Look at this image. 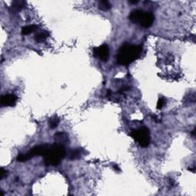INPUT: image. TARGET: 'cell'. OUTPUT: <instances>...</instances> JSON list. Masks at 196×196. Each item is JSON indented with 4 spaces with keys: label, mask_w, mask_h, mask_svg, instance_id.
Here are the masks:
<instances>
[{
    "label": "cell",
    "mask_w": 196,
    "mask_h": 196,
    "mask_svg": "<svg viewBox=\"0 0 196 196\" xmlns=\"http://www.w3.org/2000/svg\"><path fill=\"white\" fill-rule=\"evenodd\" d=\"M129 19L133 23H137L143 28H150L154 22V15L151 13H147L143 10L136 9L131 12Z\"/></svg>",
    "instance_id": "3957f363"
},
{
    "label": "cell",
    "mask_w": 196,
    "mask_h": 196,
    "mask_svg": "<svg viewBox=\"0 0 196 196\" xmlns=\"http://www.w3.org/2000/svg\"><path fill=\"white\" fill-rule=\"evenodd\" d=\"M48 37V33L46 31H41L37 33L34 36V40L37 42H42Z\"/></svg>",
    "instance_id": "9c48e42d"
},
{
    "label": "cell",
    "mask_w": 196,
    "mask_h": 196,
    "mask_svg": "<svg viewBox=\"0 0 196 196\" xmlns=\"http://www.w3.org/2000/svg\"><path fill=\"white\" fill-rule=\"evenodd\" d=\"M165 99L164 97H160L159 99V100H158V103H157V106H156V108H157L158 110L159 109H162V107H163V106L165 105Z\"/></svg>",
    "instance_id": "5bb4252c"
},
{
    "label": "cell",
    "mask_w": 196,
    "mask_h": 196,
    "mask_svg": "<svg viewBox=\"0 0 196 196\" xmlns=\"http://www.w3.org/2000/svg\"><path fill=\"white\" fill-rule=\"evenodd\" d=\"M38 28V27L35 25H28V26L23 27L22 28V35H28V34H31L32 32H34L36 29Z\"/></svg>",
    "instance_id": "ba28073f"
},
{
    "label": "cell",
    "mask_w": 196,
    "mask_h": 196,
    "mask_svg": "<svg viewBox=\"0 0 196 196\" xmlns=\"http://www.w3.org/2000/svg\"><path fill=\"white\" fill-rule=\"evenodd\" d=\"M54 139H55V140L56 141V143L63 145V146H64V145L67 144V143H69L68 136H67V134L64 133V132H56V133L55 134Z\"/></svg>",
    "instance_id": "52a82bcc"
},
{
    "label": "cell",
    "mask_w": 196,
    "mask_h": 196,
    "mask_svg": "<svg viewBox=\"0 0 196 196\" xmlns=\"http://www.w3.org/2000/svg\"><path fill=\"white\" fill-rule=\"evenodd\" d=\"M128 2L130 4H136V3H138V1H129Z\"/></svg>",
    "instance_id": "2e32d148"
},
{
    "label": "cell",
    "mask_w": 196,
    "mask_h": 196,
    "mask_svg": "<svg viewBox=\"0 0 196 196\" xmlns=\"http://www.w3.org/2000/svg\"><path fill=\"white\" fill-rule=\"evenodd\" d=\"M7 176V171L4 169L3 168H1V176H0V178H1V180L5 178Z\"/></svg>",
    "instance_id": "9a60e30c"
},
{
    "label": "cell",
    "mask_w": 196,
    "mask_h": 196,
    "mask_svg": "<svg viewBox=\"0 0 196 196\" xmlns=\"http://www.w3.org/2000/svg\"><path fill=\"white\" fill-rule=\"evenodd\" d=\"M18 97L15 94L9 93L2 96L1 98V106L2 107H14L16 105Z\"/></svg>",
    "instance_id": "8992f818"
},
{
    "label": "cell",
    "mask_w": 196,
    "mask_h": 196,
    "mask_svg": "<svg viewBox=\"0 0 196 196\" xmlns=\"http://www.w3.org/2000/svg\"><path fill=\"white\" fill-rule=\"evenodd\" d=\"M143 48L140 45L125 44L119 50L117 63L120 65H129L140 58Z\"/></svg>",
    "instance_id": "6da1fadb"
},
{
    "label": "cell",
    "mask_w": 196,
    "mask_h": 196,
    "mask_svg": "<svg viewBox=\"0 0 196 196\" xmlns=\"http://www.w3.org/2000/svg\"><path fill=\"white\" fill-rule=\"evenodd\" d=\"M65 156L66 151L64 146L58 144V143L51 145L48 146L46 153L44 155L45 164L47 166L50 165L57 166L59 165L60 162L65 157Z\"/></svg>",
    "instance_id": "7a4b0ae2"
},
{
    "label": "cell",
    "mask_w": 196,
    "mask_h": 196,
    "mask_svg": "<svg viewBox=\"0 0 196 196\" xmlns=\"http://www.w3.org/2000/svg\"><path fill=\"white\" fill-rule=\"evenodd\" d=\"M98 7L103 11H107V10L111 9V4L107 1H100V2H98Z\"/></svg>",
    "instance_id": "30bf717a"
},
{
    "label": "cell",
    "mask_w": 196,
    "mask_h": 196,
    "mask_svg": "<svg viewBox=\"0 0 196 196\" xmlns=\"http://www.w3.org/2000/svg\"><path fill=\"white\" fill-rule=\"evenodd\" d=\"M25 2H24V1H14V2H13V3H12V6H13L15 9L17 10V11L18 10H21L22 9H23L24 7H25Z\"/></svg>",
    "instance_id": "8fae6325"
},
{
    "label": "cell",
    "mask_w": 196,
    "mask_h": 196,
    "mask_svg": "<svg viewBox=\"0 0 196 196\" xmlns=\"http://www.w3.org/2000/svg\"><path fill=\"white\" fill-rule=\"evenodd\" d=\"M48 124H49V126H50L52 129H55V127L58 126L59 124V119L57 117H53L49 120L48 121Z\"/></svg>",
    "instance_id": "7c38bea8"
},
{
    "label": "cell",
    "mask_w": 196,
    "mask_h": 196,
    "mask_svg": "<svg viewBox=\"0 0 196 196\" xmlns=\"http://www.w3.org/2000/svg\"><path fill=\"white\" fill-rule=\"evenodd\" d=\"M70 153H71V154H70V159H71V160H74V159H79V158L81 157V151H80L79 150H72V151Z\"/></svg>",
    "instance_id": "4fadbf2b"
},
{
    "label": "cell",
    "mask_w": 196,
    "mask_h": 196,
    "mask_svg": "<svg viewBox=\"0 0 196 196\" xmlns=\"http://www.w3.org/2000/svg\"><path fill=\"white\" fill-rule=\"evenodd\" d=\"M93 56L106 62L109 58L110 50L107 45H102L98 48H94L93 50Z\"/></svg>",
    "instance_id": "5b68a950"
},
{
    "label": "cell",
    "mask_w": 196,
    "mask_h": 196,
    "mask_svg": "<svg viewBox=\"0 0 196 196\" xmlns=\"http://www.w3.org/2000/svg\"><path fill=\"white\" fill-rule=\"evenodd\" d=\"M130 136L141 147L146 148L150 145V133L147 127H142L137 130L132 131L130 132Z\"/></svg>",
    "instance_id": "277c9868"
}]
</instances>
